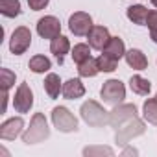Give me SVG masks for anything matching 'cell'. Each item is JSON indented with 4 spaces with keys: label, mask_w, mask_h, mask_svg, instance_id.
Instances as JSON below:
<instances>
[{
    "label": "cell",
    "mask_w": 157,
    "mask_h": 157,
    "mask_svg": "<svg viewBox=\"0 0 157 157\" xmlns=\"http://www.w3.org/2000/svg\"><path fill=\"white\" fill-rule=\"evenodd\" d=\"M50 137V128H48V122L44 118L43 113H35L32 117V122H30V128L22 133V142L24 144H37V142H43Z\"/></svg>",
    "instance_id": "1"
},
{
    "label": "cell",
    "mask_w": 157,
    "mask_h": 157,
    "mask_svg": "<svg viewBox=\"0 0 157 157\" xmlns=\"http://www.w3.org/2000/svg\"><path fill=\"white\" fill-rule=\"evenodd\" d=\"M80 113H82V118L93 128H102V126L109 124V113L94 100H87L82 105Z\"/></svg>",
    "instance_id": "2"
},
{
    "label": "cell",
    "mask_w": 157,
    "mask_h": 157,
    "mask_svg": "<svg viewBox=\"0 0 157 157\" xmlns=\"http://www.w3.org/2000/svg\"><path fill=\"white\" fill-rule=\"evenodd\" d=\"M52 124L61 133H72L78 131V118L63 105L52 109Z\"/></svg>",
    "instance_id": "3"
},
{
    "label": "cell",
    "mask_w": 157,
    "mask_h": 157,
    "mask_svg": "<svg viewBox=\"0 0 157 157\" xmlns=\"http://www.w3.org/2000/svg\"><path fill=\"white\" fill-rule=\"evenodd\" d=\"M100 96L109 105H118L126 98V87L120 80H107L100 89Z\"/></svg>",
    "instance_id": "4"
},
{
    "label": "cell",
    "mask_w": 157,
    "mask_h": 157,
    "mask_svg": "<svg viewBox=\"0 0 157 157\" xmlns=\"http://www.w3.org/2000/svg\"><path fill=\"white\" fill-rule=\"evenodd\" d=\"M93 17L89 15V13H85V11H76V13H72L70 15V19H68V30L74 33V35H78V37H83V35H87L91 30H93Z\"/></svg>",
    "instance_id": "5"
},
{
    "label": "cell",
    "mask_w": 157,
    "mask_h": 157,
    "mask_svg": "<svg viewBox=\"0 0 157 157\" xmlns=\"http://www.w3.org/2000/svg\"><path fill=\"white\" fill-rule=\"evenodd\" d=\"M30 44H32V32L26 26L15 28V32L11 33V39H10V50H11V54L21 56V54H24L30 48Z\"/></svg>",
    "instance_id": "6"
},
{
    "label": "cell",
    "mask_w": 157,
    "mask_h": 157,
    "mask_svg": "<svg viewBox=\"0 0 157 157\" xmlns=\"http://www.w3.org/2000/svg\"><path fill=\"white\" fill-rule=\"evenodd\" d=\"M135 117H137V107L133 104H118L109 113V126L120 128L124 122H128V120H131Z\"/></svg>",
    "instance_id": "7"
},
{
    "label": "cell",
    "mask_w": 157,
    "mask_h": 157,
    "mask_svg": "<svg viewBox=\"0 0 157 157\" xmlns=\"http://www.w3.org/2000/svg\"><path fill=\"white\" fill-rule=\"evenodd\" d=\"M33 105V93L28 83H21L13 96V107L17 113H30Z\"/></svg>",
    "instance_id": "8"
},
{
    "label": "cell",
    "mask_w": 157,
    "mask_h": 157,
    "mask_svg": "<svg viewBox=\"0 0 157 157\" xmlns=\"http://www.w3.org/2000/svg\"><path fill=\"white\" fill-rule=\"evenodd\" d=\"M142 133H144V124L135 117V118L128 120L124 126L118 128V131H117V142L128 144L133 137H139V135H142Z\"/></svg>",
    "instance_id": "9"
},
{
    "label": "cell",
    "mask_w": 157,
    "mask_h": 157,
    "mask_svg": "<svg viewBox=\"0 0 157 157\" xmlns=\"http://www.w3.org/2000/svg\"><path fill=\"white\" fill-rule=\"evenodd\" d=\"M37 33L43 39H56L57 35H61V22L59 19H56L54 15H46L43 19L37 21Z\"/></svg>",
    "instance_id": "10"
},
{
    "label": "cell",
    "mask_w": 157,
    "mask_h": 157,
    "mask_svg": "<svg viewBox=\"0 0 157 157\" xmlns=\"http://www.w3.org/2000/svg\"><path fill=\"white\" fill-rule=\"evenodd\" d=\"M22 128H24V120L21 117L10 118V120H6L2 126H0V139H4V140H15L22 133Z\"/></svg>",
    "instance_id": "11"
},
{
    "label": "cell",
    "mask_w": 157,
    "mask_h": 157,
    "mask_svg": "<svg viewBox=\"0 0 157 157\" xmlns=\"http://www.w3.org/2000/svg\"><path fill=\"white\" fill-rule=\"evenodd\" d=\"M87 39H89L91 48H94V50H104L105 44L109 43L111 35H109V30H107L105 26H93V30L87 33Z\"/></svg>",
    "instance_id": "12"
},
{
    "label": "cell",
    "mask_w": 157,
    "mask_h": 157,
    "mask_svg": "<svg viewBox=\"0 0 157 157\" xmlns=\"http://www.w3.org/2000/svg\"><path fill=\"white\" fill-rule=\"evenodd\" d=\"M63 98L67 100H78V98H82L85 94V85L78 80V78H70V80H67L63 83V91H61Z\"/></svg>",
    "instance_id": "13"
},
{
    "label": "cell",
    "mask_w": 157,
    "mask_h": 157,
    "mask_svg": "<svg viewBox=\"0 0 157 157\" xmlns=\"http://www.w3.org/2000/svg\"><path fill=\"white\" fill-rule=\"evenodd\" d=\"M68 50H70V41H68V37L57 35L56 39L50 41V52L57 57L59 63H63V59H65V56L68 54Z\"/></svg>",
    "instance_id": "14"
},
{
    "label": "cell",
    "mask_w": 157,
    "mask_h": 157,
    "mask_svg": "<svg viewBox=\"0 0 157 157\" xmlns=\"http://www.w3.org/2000/svg\"><path fill=\"white\" fill-rule=\"evenodd\" d=\"M124 57H126V63H128L133 70H146V68H148V59H146V56H144L140 50H137V48L128 50Z\"/></svg>",
    "instance_id": "15"
},
{
    "label": "cell",
    "mask_w": 157,
    "mask_h": 157,
    "mask_svg": "<svg viewBox=\"0 0 157 157\" xmlns=\"http://www.w3.org/2000/svg\"><path fill=\"white\" fill-rule=\"evenodd\" d=\"M102 52L120 61V57H124V56H126V44H124V41H122L120 37H111V39H109V43L105 44V48H104Z\"/></svg>",
    "instance_id": "16"
},
{
    "label": "cell",
    "mask_w": 157,
    "mask_h": 157,
    "mask_svg": "<svg viewBox=\"0 0 157 157\" xmlns=\"http://www.w3.org/2000/svg\"><path fill=\"white\" fill-rule=\"evenodd\" d=\"M44 91H46V94H48L50 98H57V96H59V93L63 91V83H61V80H59L57 74L50 72V74L44 78Z\"/></svg>",
    "instance_id": "17"
},
{
    "label": "cell",
    "mask_w": 157,
    "mask_h": 157,
    "mask_svg": "<svg viewBox=\"0 0 157 157\" xmlns=\"http://www.w3.org/2000/svg\"><path fill=\"white\" fill-rule=\"evenodd\" d=\"M129 87L135 94H140V96H148L150 91H151V83L146 80V78L142 76H131V80H129Z\"/></svg>",
    "instance_id": "18"
},
{
    "label": "cell",
    "mask_w": 157,
    "mask_h": 157,
    "mask_svg": "<svg viewBox=\"0 0 157 157\" xmlns=\"http://www.w3.org/2000/svg\"><path fill=\"white\" fill-rule=\"evenodd\" d=\"M148 8H144V6H129L128 8V11H126V15H128V19L131 21V22H135V24H140V26H144L146 24V17H148Z\"/></svg>",
    "instance_id": "19"
},
{
    "label": "cell",
    "mask_w": 157,
    "mask_h": 157,
    "mask_svg": "<svg viewBox=\"0 0 157 157\" xmlns=\"http://www.w3.org/2000/svg\"><path fill=\"white\" fill-rule=\"evenodd\" d=\"M28 67H30V70L35 72V74H44V72H48V70L52 68V63H50V59L44 57V56H33V57L30 59Z\"/></svg>",
    "instance_id": "20"
},
{
    "label": "cell",
    "mask_w": 157,
    "mask_h": 157,
    "mask_svg": "<svg viewBox=\"0 0 157 157\" xmlns=\"http://www.w3.org/2000/svg\"><path fill=\"white\" fill-rule=\"evenodd\" d=\"M70 56H72V59H74L76 65H80V63L91 59V44H85V43H78V44H74Z\"/></svg>",
    "instance_id": "21"
},
{
    "label": "cell",
    "mask_w": 157,
    "mask_h": 157,
    "mask_svg": "<svg viewBox=\"0 0 157 157\" xmlns=\"http://www.w3.org/2000/svg\"><path fill=\"white\" fill-rule=\"evenodd\" d=\"M0 13L8 19H15L21 13V2L19 0H0Z\"/></svg>",
    "instance_id": "22"
},
{
    "label": "cell",
    "mask_w": 157,
    "mask_h": 157,
    "mask_svg": "<svg viewBox=\"0 0 157 157\" xmlns=\"http://www.w3.org/2000/svg\"><path fill=\"white\" fill-rule=\"evenodd\" d=\"M98 72H100L98 63H96V59H93V57L78 65V74H80L82 78H94Z\"/></svg>",
    "instance_id": "23"
},
{
    "label": "cell",
    "mask_w": 157,
    "mask_h": 157,
    "mask_svg": "<svg viewBox=\"0 0 157 157\" xmlns=\"http://www.w3.org/2000/svg\"><path fill=\"white\" fill-rule=\"evenodd\" d=\"M142 115L150 124L157 126V98H148L142 105Z\"/></svg>",
    "instance_id": "24"
},
{
    "label": "cell",
    "mask_w": 157,
    "mask_h": 157,
    "mask_svg": "<svg viewBox=\"0 0 157 157\" xmlns=\"http://www.w3.org/2000/svg\"><path fill=\"white\" fill-rule=\"evenodd\" d=\"M96 63H98L100 72H115L117 65H118V59H115V57H111L107 54H102L100 57H96Z\"/></svg>",
    "instance_id": "25"
},
{
    "label": "cell",
    "mask_w": 157,
    "mask_h": 157,
    "mask_svg": "<svg viewBox=\"0 0 157 157\" xmlns=\"http://www.w3.org/2000/svg\"><path fill=\"white\" fill-rule=\"evenodd\" d=\"M0 83H2V91H10L15 85V72H11L10 68H2L0 70Z\"/></svg>",
    "instance_id": "26"
},
{
    "label": "cell",
    "mask_w": 157,
    "mask_h": 157,
    "mask_svg": "<svg viewBox=\"0 0 157 157\" xmlns=\"http://www.w3.org/2000/svg\"><path fill=\"white\" fill-rule=\"evenodd\" d=\"M144 26H148L150 32L157 30V10H153V11L148 13V17H146V24H144Z\"/></svg>",
    "instance_id": "27"
},
{
    "label": "cell",
    "mask_w": 157,
    "mask_h": 157,
    "mask_svg": "<svg viewBox=\"0 0 157 157\" xmlns=\"http://www.w3.org/2000/svg\"><path fill=\"white\" fill-rule=\"evenodd\" d=\"M48 2H50V0H28V6L33 11H41V10H44L48 6Z\"/></svg>",
    "instance_id": "28"
},
{
    "label": "cell",
    "mask_w": 157,
    "mask_h": 157,
    "mask_svg": "<svg viewBox=\"0 0 157 157\" xmlns=\"http://www.w3.org/2000/svg\"><path fill=\"white\" fill-rule=\"evenodd\" d=\"M83 153L85 155H93V153H107V155H113V150L111 148H85Z\"/></svg>",
    "instance_id": "29"
},
{
    "label": "cell",
    "mask_w": 157,
    "mask_h": 157,
    "mask_svg": "<svg viewBox=\"0 0 157 157\" xmlns=\"http://www.w3.org/2000/svg\"><path fill=\"white\" fill-rule=\"evenodd\" d=\"M8 98H10L8 91H2V113H6V107H8Z\"/></svg>",
    "instance_id": "30"
},
{
    "label": "cell",
    "mask_w": 157,
    "mask_h": 157,
    "mask_svg": "<svg viewBox=\"0 0 157 157\" xmlns=\"http://www.w3.org/2000/svg\"><path fill=\"white\" fill-rule=\"evenodd\" d=\"M150 37H151V41L157 44V30H153V32H150Z\"/></svg>",
    "instance_id": "31"
},
{
    "label": "cell",
    "mask_w": 157,
    "mask_h": 157,
    "mask_svg": "<svg viewBox=\"0 0 157 157\" xmlns=\"http://www.w3.org/2000/svg\"><path fill=\"white\" fill-rule=\"evenodd\" d=\"M151 6H153V8H157V0H151Z\"/></svg>",
    "instance_id": "32"
},
{
    "label": "cell",
    "mask_w": 157,
    "mask_h": 157,
    "mask_svg": "<svg viewBox=\"0 0 157 157\" xmlns=\"http://www.w3.org/2000/svg\"><path fill=\"white\" fill-rule=\"evenodd\" d=\"M155 98H157V94H155Z\"/></svg>",
    "instance_id": "33"
}]
</instances>
